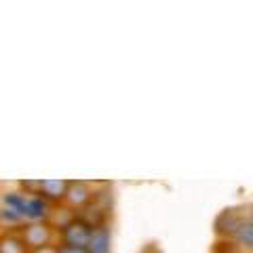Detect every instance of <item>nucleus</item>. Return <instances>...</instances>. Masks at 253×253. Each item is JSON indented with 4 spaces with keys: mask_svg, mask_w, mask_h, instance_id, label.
<instances>
[{
    "mask_svg": "<svg viewBox=\"0 0 253 253\" xmlns=\"http://www.w3.org/2000/svg\"><path fill=\"white\" fill-rule=\"evenodd\" d=\"M19 239L23 241V245H26L28 251L49 247L51 241H53V226L49 224V221H42V219L28 221V224L21 228Z\"/></svg>",
    "mask_w": 253,
    "mask_h": 253,
    "instance_id": "f257e3e1",
    "label": "nucleus"
},
{
    "mask_svg": "<svg viewBox=\"0 0 253 253\" xmlns=\"http://www.w3.org/2000/svg\"><path fill=\"white\" fill-rule=\"evenodd\" d=\"M251 219V207H230L224 209L215 219V234L221 239H232V234L239 230L245 221Z\"/></svg>",
    "mask_w": 253,
    "mask_h": 253,
    "instance_id": "f03ea898",
    "label": "nucleus"
},
{
    "mask_svg": "<svg viewBox=\"0 0 253 253\" xmlns=\"http://www.w3.org/2000/svg\"><path fill=\"white\" fill-rule=\"evenodd\" d=\"M91 232H93V226L89 221L83 217H74L61 228V241L66 247L86 249V245L91 241Z\"/></svg>",
    "mask_w": 253,
    "mask_h": 253,
    "instance_id": "7ed1b4c3",
    "label": "nucleus"
},
{
    "mask_svg": "<svg viewBox=\"0 0 253 253\" xmlns=\"http://www.w3.org/2000/svg\"><path fill=\"white\" fill-rule=\"evenodd\" d=\"M93 196H95V192L86 181L68 179V190H66V196H63V203H66L70 209H83L86 205H91Z\"/></svg>",
    "mask_w": 253,
    "mask_h": 253,
    "instance_id": "20e7f679",
    "label": "nucleus"
},
{
    "mask_svg": "<svg viewBox=\"0 0 253 253\" xmlns=\"http://www.w3.org/2000/svg\"><path fill=\"white\" fill-rule=\"evenodd\" d=\"M68 190V179H41L38 181V196L51 203H61Z\"/></svg>",
    "mask_w": 253,
    "mask_h": 253,
    "instance_id": "39448f33",
    "label": "nucleus"
},
{
    "mask_svg": "<svg viewBox=\"0 0 253 253\" xmlns=\"http://www.w3.org/2000/svg\"><path fill=\"white\" fill-rule=\"evenodd\" d=\"M86 253H110V232L106 226H93Z\"/></svg>",
    "mask_w": 253,
    "mask_h": 253,
    "instance_id": "423d86ee",
    "label": "nucleus"
},
{
    "mask_svg": "<svg viewBox=\"0 0 253 253\" xmlns=\"http://www.w3.org/2000/svg\"><path fill=\"white\" fill-rule=\"evenodd\" d=\"M0 253H30L19 236L15 234H0Z\"/></svg>",
    "mask_w": 253,
    "mask_h": 253,
    "instance_id": "0eeeda50",
    "label": "nucleus"
},
{
    "mask_svg": "<svg viewBox=\"0 0 253 253\" xmlns=\"http://www.w3.org/2000/svg\"><path fill=\"white\" fill-rule=\"evenodd\" d=\"M57 253H86V249H76V247H66V245H59Z\"/></svg>",
    "mask_w": 253,
    "mask_h": 253,
    "instance_id": "6e6552de",
    "label": "nucleus"
},
{
    "mask_svg": "<svg viewBox=\"0 0 253 253\" xmlns=\"http://www.w3.org/2000/svg\"><path fill=\"white\" fill-rule=\"evenodd\" d=\"M30 253H57V247H53V245H49V247H42V249L30 251Z\"/></svg>",
    "mask_w": 253,
    "mask_h": 253,
    "instance_id": "1a4fd4ad",
    "label": "nucleus"
},
{
    "mask_svg": "<svg viewBox=\"0 0 253 253\" xmlns=\"http://www.w3.org/2000/svg\"><path fill=\"white\" fill-rule=\"evenodd\" d=\"M224 253H245V251H241L239 247H234L232 243H228V247H226V251Z\"/></svg>",
    "mask_w": 253,
    "mask_h": 253,
    "instance_id": "9d476101",
    "label": "nucleus"
}]
</instances>
